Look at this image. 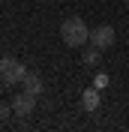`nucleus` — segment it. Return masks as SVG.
Listing matches in <instances>:
<instances>
[{"mask_svg":"<svg viewBox=\"0 0 129 132\" xmlns=\"http://www.w3.org/2000/svg\"><path fill=\"white\" fill-rule=\"evenodd\" d=\"M60 39L63 45L69 48H84L90 42V27L81 21V18H66L63 24H60Z\"/></svg>","mask_w":129,"mask_h":132,"instance_id":"f257e3e1","label":"nucleus"},{"mask_svg":"<svg viewBox=\"0 0 129 132\" xmlns=\"http://www.w3.org/2000/svg\"><path fill=\"white\" fill-rule=\"evenodd\" d=\"M24 75H27V69H24L21 60H15V57H3V60H0V84H6V87L21 84Z\"/></svg>","mask_w":129,"mask_h":132,"instance_id":"f03ea898","label":"nucleus"},{"mask_svg":"<svg viewBox=\"0 0 129 132\" xmlns=\"http://www.w3.org/2000/svg\"><path fill=\"white\" fill-rule=\"evenodd\" d=\"M114 39H117V33H114L111 24H99V27H93V30H90V45H96V48H102V51L111 48Z\"/></svg>","mask_w":129,"mask_h":132,"instance_id":"7ed1b4c3","label":"nucleus"},{"mask_svg":"<svg viewBox=\"0 0 129 132\" xmlns=\"http://www.w3.org/2000/svg\"><path fill=\"white\" fill-rule=\"evenodd\" d=\"M33 108H36V96L33 93H15L12 96V111H15V117H30Z\"/></svg>","mask_w":129,"mask_h":132,"instance_id":"20e7f679","label":"nucleus"},{"mask_svg":"<svg viewBox=\"0 0 129 132\" xmlns=\"http://www.w3.org/2000/svg\"><path fill=\"white\" fill-rule=\"evenodd\" d=\"M81 108L84 111H96L99 108V87H87V90H81Z\"/></svg>","mask_w":129,"mask_h":132,"instance_id":"39448f33","label":"nucleus"},{"mask_svg":"<svg viewBox=\"0 0 129 132\" xmlns=\"http://www.w3.org/2000/svg\"><path fill=\"white\" fill-rule=\"evenodd\" d=\"M99 57H102V48H96V45L81 48V63L84 66H99Z\"/></svg>","mask_w":129,"mask_h":132,"instance_id":"423d86ee","label":"nucleus"},{"mask_svg":"<svg viewBox=\"0 0 129 132\" xmlns=\"http://www.w3.org/2000/svg\"><path fill=\"white\" fill-rule=\"evenodd\" d=\"M21 84H24V90H27V93H33V96H39V93H42V78H39L36 72H27Z\"/></svg>","mask_w":129,"mask_h":132,"instance_id":"0eeeda50","label":"nucleus"},{"mask_svg":"<svg viewBox=\"0 0 129 132\" xmlns=\"http://www.w3.org/2000/svg\"><path fill=\"white\" fill-rule=\"evenodd\" d=\"M9 114H15V111H12V102H0V120H9Z\"/></svg>","mask_w":129,"mask_h":132,"instance_id":"6e6552de","label":"nucleus"},{"mask_svg":"<svg viewBox=\"0 0 129 132\" xmlns=\"http://www.w3.org/2000/svg\"><path fill=\"white\" fill-rule=\"evenodd\" d=\"M93 84H96L99 90H102V87H108V75H105V72H99V75H96V81H93Z\"/></svg>","mask_w":129,"mask_h":132,"instance_id":"1a4fd4ad","label":"nucleus"},{"mask_svg":"<svg viewBox=\"0 0 129 132\" xmlns=\"http://www.w3.org/2000/svg\"><path fill=\"white\" fill-rule=\"evenodd\" d=\"M123 3H129V0H123Z\"/></svg>","mask_w":129,"mask_h":132,"instance_id":"9d476101","label":"nucleus"}]
</instances>
